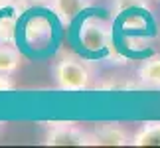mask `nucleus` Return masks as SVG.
I'll use <instances>...</instances> for the list:
<instances>
[{"label":"nucleus","mask_w":160,"mask_h":148,"mask_svg":"<svg viewBox=\"0 0 160 148\" xmlns=\"http://www.w3.org/2000/svg\"><path fill=\"white\" fill-rule=\"evenodd\" d=\"M44 144L48 146H97L95 134L85 132L71 122H52Z\"/></svg>","instance_id":"nucleus-3"},{"label":"nucleus","mask_w":160,"mask_h":148,"mask_svg":"<svg viewBox=\"0 0 160 148\" xmlns=\"http://www.w3.org/2000/svg\"><path fill=\"white\" fill-rule=\"evenodd\" d=\"M20 53L12 46H0V73H8L12 75L18 67H20Z\"/></svg>","instance_id":"nucleus-9"},{"label":"nucleus","mask_w":160,"mask_h":148,"mask_svg":"<svg viewBox=\"0 0 160 148\" xmlns=\"http://www.w3.org/2000/svg\"><path fill=\"white\" fill-rule=\"evenodd\" d=\"M16 40V20L10 16L0 18V46H14Z\"/></svg>","instance_id":"nucleus-10"},{"label":"nucleus","mask_w":160,"mask_h":148,"mask_svg":"<svg viewBox=\"0 0 160 148\" xmlns=\"http://www.w3.org/2000/svg\"><path fill=\"white\" fill-rule=\"evenodd\" d=\"M97 146H127L132 144V136L122 126L113 122H101L93 128Z\"/></svg>","instance_id":"nucleus-5"},{"label":"nucleus","mask_w":160,"mask_h":148,"mask_svg":"<svg viewBox=\"0 0 160 148\" xmlns=\"http://www.w3.org/2000/svg\"><path fill=\"white\" fill-rule=\"evenodd\" d=\"M53 81L61 91H69V93H77V91L89 89L93 73L91 67L85 63L83 59H79L77 55L63 53L55 59L53 63Z\"/></svg>","instance_id":"nucleus-1"},{"label":"nucleus","mask_w":160,"mask_h":148,"mask_svg":"<svg viewBox=\"0 0 160 148\" xmlns=\"http://www.w3.org/2000/svg\"><path fill=\"white\" fill-rule=\"evenodd\" d=\"M0 126H2V122H0Z\"/></svg>","instance_id":"nucleus-15"},{"label":"nucleus","mask_w":160,"mask_h":148,"mask_svg":"<svg viewBox=\"0 0 160 148\" xmlns=\"http://www.w3.org/2000/svg\"><path fill=\"white\" fill-rule=\"evenodd\" d=\"M14 89V81L10 79L8 73H0V93H8Z\"/></svg>","instance_id":"nucleus-12"},{"label":"nucleus","mask_w":160,"mask_h":148,"mask_svg":"<svg viewBox=\"0 0 160 148\" xmlns=\"http://www.w3.org/2000/svg\"><path fill=\"white\" fill-rule=\"evenodd\" d=\"M138 81L142 87L160 89V55H152L138 67Z\"/></svg>","instance_id":"nucleus-7"},{"label":"nucleus","mask_w":160,"mask_h":148,"mask_svg":"<svg viewBox=\"0 0 160 148\" xmlns=\"http://www.w3.org/2000/svg\"><path fill=\"white\" fill-rule=\"evenodd\" d=\"M6 2H8V0H0V6H4Z\"/></svg>","instance_id":"nucleus-13"},{"label":"nucleus","mask_w":160,"mask_h":148,"mask_svg":"<svg viewBox=\"0 0 160 148\" xmlns=\"http://www.w3.org/2000/svg\"><path fill=\"white\" fill-rule=\"evenodd\" d=\"M50 6H52V12L55 14V18L63 26H69L83 12L85 0H50Z\"/></svg>","instance_id":"nucleus-6"},{"label":"nucleus","mask_w":160,"mask_h":148,"mask_svg":"<svg viewBox=\"0 0 160 148\" xmlns=\"http://www.w3.org/2000/svg\"><path fill=\"white\" fill-rule=\"evenodd\" d=\"M24 40L28 47L32 49H42L50 44L52 40V24L44 16H34L30 18L24 26Z\"/></svg>","instance_id":"nucleus-4"},{"label":"nucleus","mask_w":160,"mask_h":148,"mask_svg":"<svg viewBox=\"0 0 160 148\" xmlns=\"http://www.w3.org/2000/svg\"><path fill=\"white\" fill-rule=\"evenodd\" d=\"M140 4H144V0H113V14H122Z\"/></svg>","instance_id":"nucleus-11"},{"label":"nucleus","mask_w":160,"mask_h":148,"mask_svg":"<svg viewBox=\"0 0 160 148\" xmlns=\"http://www.w3.org/2000/svg\"><path fill=\"white\" fill-rule=\"evenodd\" d=\"M79 46L89 53H101L113 47V26L101 16H89L79 26Z\"/></svg>","instance_id":"nucleus-2"},{"label":"nucleus","mask_w":160,"mask_h":148,"mask_svg":"<svg viewBox=\"0 0 160 148\" xmlns=\"http://www.w3.org/2000/svg\"><path fill=\"white\" fill-rule=\"evenodd\" d=\"M34 2H42V0H34Z\"/></svg>","instance_id":"nucleus-14"},{"label":"nucleus","mask_w":160,"mask_h":148,"mask_svg":"<svg viewBox=\"0 0 160 148\" xmlns=\"http://www.w3.org/2000/svg\"><path fill=\"white\" fill-rule=\"evenodd\" d=\"M134 146H160V122H144L132 134Z\"/></svg>","instance_id":"nucleus-8"}]
</instances>
